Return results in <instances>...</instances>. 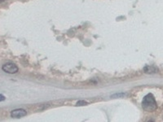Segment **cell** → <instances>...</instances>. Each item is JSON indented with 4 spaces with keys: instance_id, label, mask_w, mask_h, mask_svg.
Segmentation results:
<instances>
[{
    "instance_id": "6da1fadb",
    "label": "cell",
    "mask_w": 163,
    "mask_h": 122,
    "mask_svg": "<svg viewBox=\"0 0 163 122\" xmlns=\"http://www.w3.org/2000/svg\"><path fill=\"white\" fill-rule=\"evenodd\" d=\"M142 107L144 111L148 112L156 111V109L157 108V104L155 100V98L152 94H148L144 98L142 102Z\"/></svg>"
},
{
    "instance_id": "7a4b0ae2",
    "label": "cell",
    "mask_w": 163,
    "mask_h": 122,
    "mask_svg": "<svg viewBox=\"0 0 163 122\" xmlns=\"http://www.w3.org/2000/svg\"><path fill=\"white\" fill-rule=\"evenodd\" d=\"M2 70L5 72L10 73V74H13V73H16L18 72L19 68L18 67L13 63H7L3 64L2 67Z\"/></svg>"
},
{
    "instance_id": "3957f363",
    "label": "cell",
    "mask_w": 163,
    "mask_h": 122,
    "mask_svg": "<svg viewBox=\"0 0 163 122\" xmlns=\"http://www.w3.org/2000/svg\"><path fill=\"white\" fill-rule=\"evenodd\" d=\"M26 114H27V112H26V111H25V109H16V110L11 111V116L13 118H21L23 117V116H26Z\"/></svg>"
},
{
    "instance_id": "277c9868",
    "label": "cell",
    "mask_w": 163,
    "mask_h": 122,
    "mask_svg": "<svg viewBox=\"0 0 163 122\" xmlns=\"http://www.w3.org/2000/svg\"><path fill=\"white\" fill-rule=\"evenodd\" d=\"M144 71L146 73H156V72H157V68H156L153 66H146L144 68Z\"/></svg>"
},
{
    "instance_id": "5b68a950",
    "label": "cell",
    "mask_w": 163,
    "mask_h": 122,
    "mask_svg": "<svg viewBox=\"0 0 163 122\" xmlns=\"http://www.w3.org/2000/svg\"><path fill=\"white\" fill-rule=\"evenodd\" d=\"M87 103L85 101H78L76 104V106H84V105H86Z\"/></svg>"
},
{
    "instance_id": "8992f818",
    "label": "cell",
    "mask_w": 163,
    "mask_h": 122,
    "mask_svg": "<svg viewBox=\"0 0 163 122\" xmlns=\"http://www.w3.org/2000/svg\"><path fill=\"white\" fill-rule=\"evenodd\" d=\"M5 100V97L2 95H0V102L4 101Z\"/></svg>"
},
{
    "instance_id": "52a82bcc",
    "label": "cell",
    "mask_w": 163,
    "mask_h": 122,
    "mask_svg": "<svg viewBox=\"0 0 163 122\" xmlns=\"http://www.w3.org/2000/svg\"><path fill=\"white\" fill-rule=\"evenodd\" d=\"M5 0H0V2H4Z\"/></svg>"
}]
</instances>
